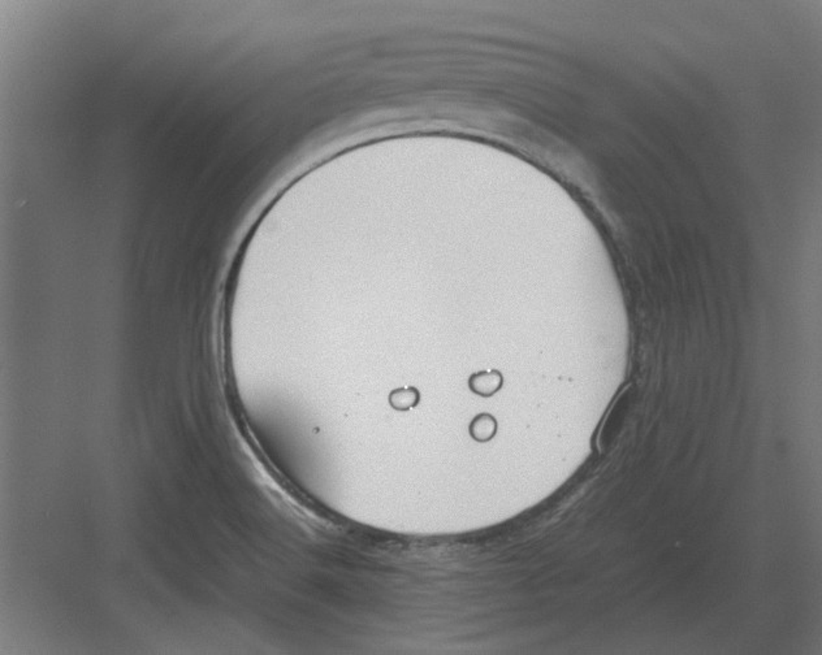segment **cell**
Listing matches in <instances>:
<instances>
[{
  "instance_id": "1",
  "label": "cell",
  "mask_w": 822,
  "mask_h": 655,
  "mask_svg": "<svg viewBox=\"0 0 822 655\" xmlns=\"http://www.w3.org/2000/svg\"><path fill=\"white\" fill-rule=\"evenodd\" d=\"M468 385L470 389L476 394L482 397H491L496 391L500 390L503 385V376L499 371H482L470 377Z\"/></svg>"
},
{
  "instance_id": "2",
  "label": "cell",
  "mask_w": 822,
  "mask_h": 655,
  "mask_svg": "<svg viewBox=\"0 0 822 655\" xmlns=\"http://www.w3.org/2000/svg\"><path fill=\"white\" fill-rule=\"evenodd\" d=\"M496 430H497V421L494 420V416H491L488 414L478 415L470 425V435L478 442L489 441L491 438H494Z\"/></svg>"
},
{
  "instance_id": "3",
  "label": "cell",
  "mask_w": 822,
  "mask_h": 655,
  "mask_svg": "<svg viewBox=\"0 0 822 655\" xmlns=\"http://www.w3.org/2000/svg\"><path fill=\"white\" fill-rule=\"evenodd\" d=\"M419 391L415 388H401L389 394V403L397 411H409L419 403Z\"/></svg>"
}]
</instances>
